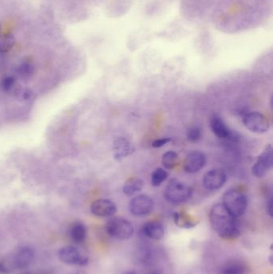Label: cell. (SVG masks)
<instances>
[{"label":"cell","instance_id":"obj_22","mask_svg":"<svg viewBox=\"0 0 273 274\" xmlns=\"http://www.w3.org/2000/svg\"><path fill=\"white\" fill-rule=\"evenodd\" d=\"M168 178V172L162 168H157L152 172L151 176V184L154 187H159Z\"/></svg>","mask_w":273,"mask_h":274},{"label":"cell","instance_id":"obj_10","mask_svg":"<svg viewBox=\"0 0 273 274\" xmlns=\"http://www.w3.org/2000/svg\"><path fill=\"white\" fill-rule=\"evenodd\" d=\"M226 180L227 175L225 172L220 168H214L205 174L203 178V184L207 190L215 191L225 186Z\"/></svg>","mask_w":273,"mask_h":274},{"label":"cell","instance_id":"obj_19","mask_svg":"<svg viewBox=\"0 0 273 274\" xmlns=\"http://www.w3.org/2000/svg\"><path fill=\"white\" fill-rule=\"evenodd\" d=\"M15 38L11 33L0 34V53H7L14 48Z\"/></svg>","mask_w":273,"mask_h":274},{"label":"cell","instance_id":"obj_3","mask_svg":"<svg viewBox=\"0 0 273 274\" xmlns=\"http://www.w3.org/2000/svg\"><path fill=\"white\" fill-rule=\"evenodd\" d=\"M192 194V188L177 179L171 180L164 192L165 199L173 204H180L186 202L191 198Z\"/></svg>","mask_w":273,"mask_h":274},{"label":"cell","instance_id":"obj_30","mask_svg":"<svg viewBox=\"0 0 273 274\" xmlns=\"http://www.w3.org/2000/svg\"><path fill=\"white\" fill-rule=\"evenodd\" d=\"M124 274H138L137 272H136V271H134V270H130V271H128V272H126Z\"/></svg>","mask_w":273,"mask_h":274},{"label":"cell","instance_id":"obj_17","mask_svg":"<svg viewBox=\"0 0 273 274\" xmlns=\"http://www.w3.org/2000/svg\"><path fill=\"white\" fill-rule=\"evenodd\" d=\"M69 235L75 243L81 244L87 238V228L85 224L81 222H74L69 230Z\"/></svg>","mask_w":273,"mask_h":274},{"label":"cell","instance_id":"obj_1","mask_svg":"<svg viewBox=\"0 0 273 274\" xmlns=\"http://www.w3.org/2000/svg\"><path fill=\"white\" fill-rule=\"evenodd\" d=\"M211 226L215 232L225 240H234L241 235L237 218L227 210L222 203L216 204L209 214Z\"/></svg>","mask_w":273,"mask_h":274},{"label":"cell","instance_id":"obj_6","mask_svg":"<svg viewBox=\"0 0 273 274\" xmlns=\"http://www.w3.org/2000/svg\"><path fill=\"white\" fill-rule=\"evenodd\" d=\"M210 128L216 136L220 139L229 140L232 142H237L240 140L239 133L232 130L227 125L222 117L215 114L210 120Z\"/></svg>","mask_w":273,"mask_h":274},{"label":"cell","instance_id":"obj_26","mask_svg":"<svg viewBox=\"0 0 273 274\" xmlns=\"http://www.w3.org/2000/svg\"><path fill=\"white\" fill-rule=\"evenodd\" d=\"M172 142V139L169 137H164V138H160V139L156 140L152 142V146L153 148H159L163 147V146H166L167 144Z\"/></svg>","mask_w":273,"mask_h":274},{"label":"cell","instance_id":"obj_28","mask_svg":"<svg viewBox=\"0 0 273 274\" xmlns=\"http://www.w3.org/2000/svg\"><path fill=\"white\" fill-rule=\"evenodd\" d=\"M9 270L5 264L2 262H0V274H8Z\"/></svg>","mask_w":273,"mask_h":274},{"label":"cell","instance_id":"obj_7","mask_svg":"<svg viewBox=\"0 0 273 274\" xmlns=\"http://www.w3.org/2000/svg\"><path fill=\"white\" fill-rule=\"evenodd\" d=\"M153 199L145 194L134 196L129 203L130 212L135 216H145L149 215L153 211Z\"/></svg>","mask_w":273,"mask_h":274},{"label":"cell","instance_id":"obj_21","mask_svg":"<svg viewBox=\"0 0 273 274\" xmlns=\"http://www.w3.org/2000/svg\"><path fill=\"white\" fill-rule=\"evenodd\" d=\"M174 220L176 226H180V228H190L197 224L189 215L184 212H175Z\"/></svg>","mask_w":273,"mask_h":274},{"label":"cell","instance_id":"obj_29","mask_svg":"<svg viewBox=\"0 0 273 274\" xmlns=\"http://www.w3.org/2000/svg\"><path fill=\"white\" fill-rule=\"evenodd\" d=\"M148 274H162V272L160 271V270H152V271H151V272H148Z\"/></svg>","mask_w":273,"mask_h":274},{"label":"cell","instance_id":"obj_23","mask_svg":"<svg viewBox=\"0 0 273 274\" xmlns=\"http://www.w3.org/2000/svg\"><path fill=\"white\" fill-rule=\"evenodd\" d=\"M1 85H2V89L5 92L9 93V94L11 93L13 95L16 91V89L18 88L16 80L13 76L4 77L1 82Z\"/></svg>","mask_w":273,"mask_h":274},{"label":"cell","instance_id":"obj_5","mask_svg":"<svg viewBox=\"0 0 273 274\" xmlns=\"http://www.w3.org/2000/svg\"><path fill=\"white\" fill-rule=\"evenodd\" d=\"M244 125L252 132L263 134L267 132L270 128L269 120L259 112H248L243 116Z\"/></svg>","mask_w":273,"mask_h":274},{"label":"cell","instance_id":"obj_16","mask_svg":"<svg viewBox=\"0 0 273 274\" xmlns=\"http://www.w3.org/2000/svg\"><path fill=\"white\" fill-rule=\"evenodd\" d=\"M247 264L241 260H233L226 262L221 266L219 274H246Z\"/></svg>","mask_w":273,"mask_h":274},{"label":"cell","instance_id":"obj_24","mask_svg":"<svg viewBox=\"0 0 273 274\" xmlns=\"http://www.w3.org/2000/svg\"><path fill=\"white\" fill-rule=\"evenodd\" d=\"M33 72H34V66L27 61L22 62L17 68L18 75L23 79H27L29 77L31 76Z\"/></svg>","mask_w":273,"mask_h":274},{"label":"cell","instance_id":"obj_11","mask_svg":"<svg viewBox=\"0 0 273 274\" xmlns=\"http://www.w3.org/2000/svg\"><path fill=\"white\" fill-rule=\"evenodd\" d=\"M206 162V156L202 152H192L184 160V170L188 174H196L205 167Z\"/></svg>","mask_w":273,"mask_h":274},{"label":"cell","instance_id":"obj_15","mask_svg":"<svg viewBox=\"0 0 273 274\" xmlns=\"http://www.w3.org/2000/svg\"><path fill=\"white\" fill-rule=\"evenodd\" d=\"M142 232L146 238L154 240H161L165 234L164 226L158 222H147L142 228Z\"/></svg>","mask_w":273,"mask_h":274},{"label":"cell","instance_id":"obj_31","mask_svg":"<svg viewBox=\"0 0 273 274\" xmlns=\"http://www.w3.org/2000/svg\"><path fill=\"white\" fill-rule=\"evenodd\" d=\"M0 34H1V24H0Z\"/></svg>","mask_w":273,"mask_h":274},{"label":"cell","instance_id":"obj_9","mask_svg":"<svg viewBox=\"0 0 273 274\" xmlns=\"http://www.w3.org/2000/svg\"><path fill=\"white\" fill-rule=\"evenodd\" d=\"M59 260L65 264L71 266H84L88 264V258L80 254L79 250L73 246H66L59 250Z\"/></svg>","mask_w":273,"mask_h":274},{"label":"cell","instance_id":"obj_14","mask_svg":"<svg viewBox=\"0 0 273 274\" xmlns=\"http://www.w3.org/2000/svg\"><path fill=\"white\" fill-rule=\"evenodd\" d=\"M114 158L116 160H122L124 158L133 154L135 147L128 139L120 137L115 140L113 144Z\"/></svg>","mask_w":273,"mask_h":274},{"label":"cell","instance_id":"obj_2","mask_svg":"<svg viewBox=\"0 0 273 274\" xmlns=\"http://www.w3.org/2000/svg\"><path fill=\"white\" fill-rule=\"evenodd\" d=\"M222 204L233 216L240 218L247 210L248 198L240 190L232 188L224 194Z\"/></svg>","mask_w":273,"mask_h":274},{"label":"cell","instance_id":"obj_20","mask_svg":"<svg viewBox=\"0 0 273 274\" xmlns=\"http://www.w3.org/2000/svg\"><path fill=\"white\" fill-rule=\"evenodd\" d=\"M180 158L174 151H168L163 155L162 164L164 168L172 170L178 166Z\"/></svg>","mask_w":273,"mask_h":274},{"label":"cell","instance_id":"obj_8","mask_svg":"<svg viewBox=\"0 0 273 274\" xmlns=\"http://www.w3.org/2000/svg\"><path fill=\"white\" fill-rule=\"evenodd\" d=\"M273 147L271 144L265 147L263 152L257 158V162L252 168V174L257 178H264L273 166Z\"/></svg>","mask_w":273,"mask_h":274},{"label":"cell","instance_id":"obj_12","mask_svg":"<svg viewBox=\"0 0 273 274\" xmlns=\"http://www.w3.org/2000/svg\"><path fill=\"white\" fill-rule=\"evenodd\" d=\"M91 212L98 218H110L116 214L117 207L111 200L99 199L91 204Z\"/></svg>","mask_w":273,"mask_h":274},{"label":"cell","instance_id":"obj_27","mask_svg":"<svg viewBox=\"0 0 273 274\" xmlns=\"http://www.w3.org/2000/svg\"><path fill=\"white\" fill-rule=\"evenodd\" d=\"M266 211L269 216H273V198H270V199L268 200Z\"/></svg>","mask_w":273,"mask_h":274},{"label":"cell","instance_id":"obj_4","mask_svg":"<svg viewBox=\"0 0 273 274\" xmlns=\"http://www.w3.org/2000/svg\"><path fill=\"white\" fill-rule=\"evenodd\" d=\"M107 234L117 240H126L132 238L134 234V227L127 219L120 216L111 218L106 223Z\"/></svg>","mask_w":273,"mask_h":274},{"label":"cell","instance_id":"obj_13","mask_svg":"<svg viewBox=\"0 0 273 274\" xmlns=\"http://www.w3.org/2000/svg\"><path fill=\"white\" fill-rule=\"evenodd\" d=\"M34 250L28 246L22 247L15 252L13 258V266L18 270H23L30 266L34 258Z\"/></svg>","mask_w":273,"mask_h":274},{"label":"cell","instance_id":"obj_18","mask_svg":"<svg viewBox=\"0 0 273 274\" xmlns=\"http://www.w3.org/2000/svg\"><path fill=\"white\" fill-rule=\"evenodd\" d=\"M144 186V182L143 180L139 178H130L124 183L123 191L125 195L131 196L141 191Z\"/></svg>","mask_w":273,"mask_h":274},{"label":"cell","instance_id":"obj_25","mask_svg":"<svg viewBox=\"0 0 273 274\" xmlns=\"http://www.w3.org/2000/svg\"><path fill=\"white\" fill-rule=\"evenodd\" d=\"M187 137H188V140L192 143L197 142L202 137V130L198 126H192L188 129Z\"/></svg>","mask_w":273,"mask_h":274}]
</instances>
